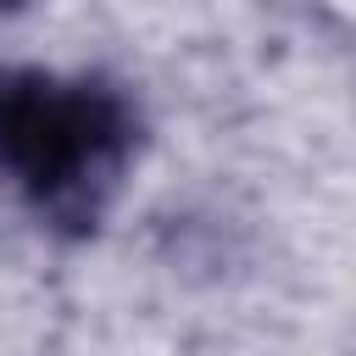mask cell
I'll return each mask as SVG.
<instances>
[{"instance_id":"1","label":"cell","mask_w":356,"mask_h":356,"mask_svg":"<svg viewBox=\"0 0 356 356\" xmlns=\"http://www.w3.org/2000/svg\"><path fill=\"white\" fill-rule=\"evenodd\" d=\"M117 134L122 122L106 95H67L44 78L0 83V150L39 189L72 184L106 145H117Z\"/></svg>"}]
</instances>
